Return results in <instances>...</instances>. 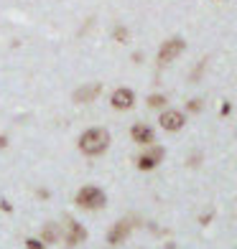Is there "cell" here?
<instances>
[{"mask_svg": "<svg viewBox=\"0 0 237 249\" xmlns=\"http://www.w3.org/2000/svg\"><path fill=\"white\" fill-rule=\"evenodd\" d=\"M110 148V132L105 127H92L79 138V150L84 155H102Z\"/></svg>", "mask_w": 237, "mask_h": 249, "instance_id": "1", "label": "cell"}, {"mask_svg": "<svg viewBox=\"0 0 237 249\" xmlns=\"http://www.w3.org/2000/svg\"><path fill=\"white\" fill-rule=\"evenodd\" d=\"M77 203L84 209H99V206H105V194L95 186H84L77 194Z\"/></svg>", "mask_w": 237, "mask_h": 249, "instance_id": "2", "label": "cell"}, {"mask_svg": "<svg viewBox=\"0 0 237 249\" xmlns=\"http://www.w3.org/2000/svg\"><path fill=\"white\" fill-rule=\"evenodd\" d=\"M184 46H186V43H184L181 38H168V41L163 43V46H161V51H158V61H161V64L174 61L176 56L184 51Z\"/></svg>", "mask_w": 237, "mask_h": 249, "instance_id": "3", "label": "cell"}, {"mask_svg": "<svg viewBox=\"0 0 237 249\" xmlns=\"http://www.w3.org/2000/svg\"><path fill=\"white\" fill-rule=\"evenodd\" d=\"M110 102H112V107H115V109H130L133 102H135V94L130 92L128 87H120V89H115V92H112Z\"/></svg>", "mask_w": 237, "mask_h": 249, "instance_id": "4", "label": "cell"}, {"mask_svg": "<svg viewBox=\"0 0 237 249\" xmlns=\"http://www.w3.org/2000/svg\"><path fill=\"white\" fill-rule=\"evenodd\" d=\"M184 115L178 109H168V112H163L161 115V127L163 130H168V132H176V130H181L184 127Z\"/></svg>", "mask_w": 237, "mask_h": 249, "instance_id": "5", "label": "cell"}, {"mask_svg": "<svg viewBox=\"0 0 237 249\" xmlns=\"http://www.w3.org/2000/svg\"><path fill=\"white\" fill-rule=\"evenodd\" d=\"M99 92H102V84H84V87H79L74 92V102L87 105V102H92L95 97H99Z\"/></svg>", "mask_w": 237, "mask_h": 249, "instance_id": "6", "label": "cell"}, {"mask_svg": "<svg viewBox=\"0 0 237 249\" xmlns=\"http://www.w3.org/2000/svg\"><path fill=\"white\" fill-rule=\"evenodd\" d=\"M161 158H163V150L161 148H153L151 153H145L138 158V168H143V171H151V168H156L158 163H161Z\"/></svg>", "mask_w": 237, "mask_h": 249, "instance_id": "7", "label": "cell"}, {"mask_svg": "<svg viewBox=\"0 0 237 249\" xmlns=\"http://www.w3.org/2000/svg\"><path fill=\"white\" fill-rule=\"evenodd\" d=\"M130 135L138 145H153V130L148 127V124H135V127L130 130Z\"/></svg>", "mask_w": 237, "mask_h": 249, "instance_id": "8", "label": "cell"}, {"mask_svg": "<svg viewBox=\"0 0 237 249\" xmlns=\"http://www.w3.org/2000/svg\"><path fill=\"white\" fill-rule=\"evenodd\" d=\"M128 231H130V224H128V221L115 224V229L110 231V244H120V242L128 236Z\"/></svg>", "mask_w": 237, "mask_h": 249, "instance_id": "9", "label": "cell"}, {"mask_svg": "<svg viewBox=\"0 0 237 249\" xmlns=\"http://www.w3.org/2000/svg\"><path fill=\"white\" fill-rule=\"evenodd\" d=\"M82 236H84V231L79 229L77 224H69V244H77L79 239H82Z\"/></svg>", "mask_w": 237, "mask_h": 249, "instance_id": "10", "label": "cell"}, {"mask_svg": "<svg viewBox=\"0 0 237 249\" xmlns=\"http://www.w3.org/2000/svg\"><path fill=\"white\" fill-rule=\"evenodd\" d=\"M148 105H151V107H161V105H166V97H161V94H153V97L148 99Z\"/></svg>", "mask_w": 237, "mask_h": 249, "instance_id": "11", "label": "cell"}, {"mask_svg": "<svg viewBox=\"0 0 237 249\" xmlns=\"http://www.w3.org/2000/svg\"><path fill=\"white\" fill-rule=\"evenodd\" d=\"M115 38H128V31L125 28H118L115 31Z\"/></svg>", "mask_w": 237, "mask_h": 249, "instance_id": "12", "label": "cell"}]
</instances>
